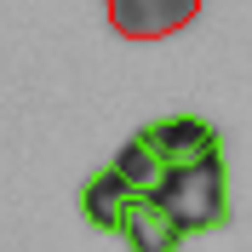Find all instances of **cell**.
I'll list each match as a JSON object with an SVG mask.
<instances>
[{
  "label": "cell",
  "instance_id": "obj_1",
  "mask_svg": "<svg viewBox=\"0 0 252 252\" xmlns=\"http://www.w3.org/2000/svg\"><path fill=\"white\" fill-rule=\"evenodd\" d=\"M149 201L184 229V235H206L229 223V166L218 160H195V166H166Z\"/></svg>",
  "mask_w": 252,
  "mask_h": 252
},
{
  "label": "cell",
  "instance_id": "obj_2",
  "mask_svg": "<svg viewBox=\"0 0 252 252\" xmlns=\"http://www.w3.org/2000/svg\"><path fill=\"white\" fill-rule=\"evenodd\" d=\"M143 138L155 143V155L166 166H195V160H218L223 155V132L201 115H160L143 126Z\"/></svg>",
  "mask_w": 252,
  "mask_h": 252
},
{
  "label": "cell",
  "instance_id": "obj_3",
  "mask_svg": "<svg viewBox=\"0 0 252 252\" xmlns=\"http://www.w3.org/2000/svg\"><path fill=\"white\" fill-rule=\"evenodd\" d=\"M103 6H109V23L132 40H160L201 17V0H103Z\"/></svg>",
  "mask_w": 252,
  "mask_h": 252
},
{
  "label": "cell",
  "instance_id": "obj_4",
  "mask_svg": "<svg viewBox=\"0 0 252 252\" xmlns=\"http://www.w3.org/2000/svg\"><path fill=\"white\" fill-rule=\"evenodd\" d=\"M115 235L126 241V252H178V247L189 241L184 229H178V223L166 218L155 201H149V195H138V201L126 206V218H121V229H115Z\"/></svg>",
  "mask_w": 252,
  "mask_h": 252
},
{
  "label": "cell",
  "instance_id": "obj_5",
  "mask_svg": "<svg viewBox=\"0 0 252 252\" xmlns=\"http://www.w3.org/2000/svg\"><path fill=\"white\" fill-rule=\"evenodd\" d=\"M75 201H80V218L92 223V229H109V235H115V229H121V218H126V206L138 201V189L121 184V178L103 166V172H92L86 184H80Z\"/></svg>",
  "mask_w": 252,
  "mask_h": 252
},
{
  "label": "cell",
  "instance_id": "obj_6",
  "mask_svg": "<svg viewBox=\"0 0 252 252\" xmlns=\"http://www.w3.org/2000/svg\"><path fill=\"white\" fill-rule=\"evenodd\" d=\"M109 172L121 178V184H132L138 195H155V184H160V172H166V160L155 155V143L143 138V132H132V138L115 149V160H109Z\"/></svg>",
  "mask_w": 252,
  "mask_h": 252
}]
</instances>
